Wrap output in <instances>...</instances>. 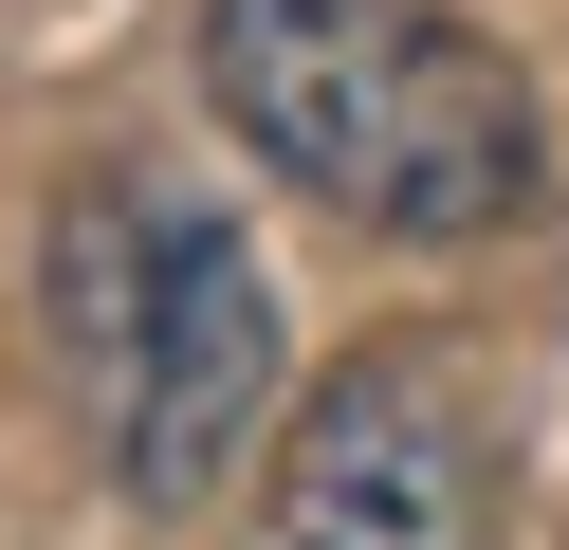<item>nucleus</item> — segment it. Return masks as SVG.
Returning a JSON list of instances; mask_svg holds the SVG:
<instances>
[{
	"label": "nucleus",
	"mask_w": 569,
	"mask_h": 550,
	"mask_svg": "<svg viewBox=\"0 0 569 550\" xmlns=\"http://www.w3.org/2000/svg\"><path fill=\"white\" fill-rule=\"evenodd\" d=\"M202 92L276 183L368 239H515L551 183L532 73L422 0H202Z\"/></svg>",
	"instance_id": "obj_1"
},
{
	"label": "nucleus",
	"mask_w": 569,
	"mask_h": 550,
	"mask_svg": "<svg viewBox=\"0 0 569 550\" xmlns=\"http://www.w3.org/2000/svg\"><path fill=\"white\" fill-rule=\"evenodd\" d=\"M38 330H56V386H74L129 513H202L221 477H258V440H276V276L202 183H166V166L56 183Z\"/></svg>",
	"instance_id": "obj_2"
},
{
	"label": "nucleus",
	"mask_w": 569,
	"mask_h": 550,
	"mask_svg": "<svg viewBox=\"0 0 569 550\" xmlns=\"http://www.w3.org/2000/svg\"><path fill=\"white\" fill-rule=\"evenodd\" d=\"M496 532V422L459 367L368 349L276 422V477L239 513V550H478Z\"/></svg>",
	"instance_id": "obj_3"
}]
</instances>
